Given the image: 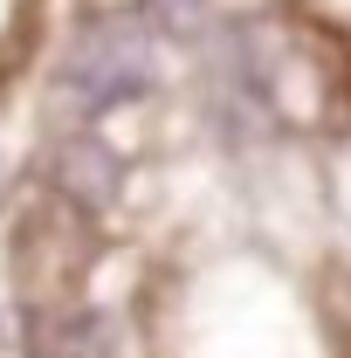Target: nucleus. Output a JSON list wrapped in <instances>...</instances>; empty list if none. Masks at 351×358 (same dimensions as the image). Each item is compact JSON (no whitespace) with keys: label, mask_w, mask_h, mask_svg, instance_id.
<instances>
[{"label":"nucleus","mask_w":351,"mask_h":358,"mask_svg":"<svg viewBox=\"0 0 351 358\" xmlns=\"http://www.w3.org/2000/svg\"><path fill=\"white\" fill-rule=\"evenodd\" d=\"M166 76L159 62V35L131 14H110V21H83L62 62H55V103L69 110V124H96L110 110H124L138 96H152Z\"/></svg>","instance_id":"nucleus-1"},{"label":"nucleus","mask_w":351,"mask_h":358,"mask_svg":"<svg viewBox=\"0 0 351 358\" xmlns=\"http://www.w3.org/2000/svg\"><path fill=\"white\" fill-rule=\"evenodd\" d=\"M14 296L21 310L42 317V310H69L83 303L89 289V262H96V234H89V214H76L69 200H35L21 221H14Z\"/></svg>","instance_id":"nucleus-2"},{"label":"nucleus","mask_w":351,"mask_h":358,"mask_svg":"<svg viewBox=\"0 0 351 358\" xmlns=\"http://www.w3.org/2000/svg\"><path fill=\"white\" fill-rule=\"evenodd\" d=\"M48 193L69 200L76 214H103V207L124 193V159H117V145H103L89 124H69V131L48 145Z\"/></svg>","instance_id":"nucleus-3"},{"label":"nucleus","mask_w":351,"mask_h":358,"mask_svg":"<svg viewBox=\"0 0 351 358\" xmlns=\"http://www.w3.org/2000/svg\"><path fill=\"white\" fill-rule=\"evenodd\" d=\"M138 21H145L159 42H179V48H200V42L220 35L214 0H138Z\"/></svg>","instance_id":"nucleus-4"},{"label":"nucleus","mask_w":351,"mask_h":358,"mask_svg":"<svg viewBox=\"0 0 351 358\" xmlns=\"http://www.w3.org/2000/svg\"><path fill=\"white\" fill-rule=\"evenodd\" d=\"M35 28V0H0V62H14Z\"/></svg>","instance_id":"nucleus-5"}]
</instances>
